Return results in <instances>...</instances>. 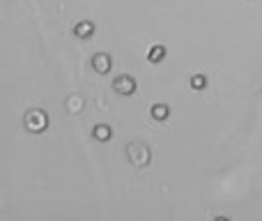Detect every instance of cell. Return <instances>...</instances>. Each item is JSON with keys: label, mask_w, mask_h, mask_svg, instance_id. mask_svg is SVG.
Wrapping results in <instances>:
<instances>
[{"label": "cell", "mask_w": 262, "mask_h": 221, "mask_svg": "<svg viewBox=\"0 0 262 221\" xmlns=\"http://www.w3.org/2000/svg\"><path fill=\"white\" fill-rule=\"evenodd\" d=\"M127 159L134 168H145L152 159V152H150V147L145 143H131L127 147Z\"/></svg>", "instance_id": "1"}, {"label": "cell", "mask_w": 262, "mask_h": 221, "mask_svg": "<svg viewBox=\"0 0 262 221\" xmlns=\"http://www.w3.org/2000/svg\"><path fill=\"white\" fill-rule=\"evenodd\" d=\"M28 132H35V134H41L44 129L48 127V115L41 111V108H33L26 113V120H23Z\"/></svg>", "instance_id": "2"}, {"label": "cell", "mask_w": 262, "mask_h": 221, "mask_svg": "<svg viewBox=\"0 0 262 221\" xmlns=\"http://www.w3.org/2000/svg\"><path fill=\"white\" fill-rule=\"evenodd\" d=\"M136 88H138V83H136V79L129 76V74H120V76H115V81H113L115 94H122V97H131V94L136 92Z\"/></svg>", "instance_id": "3"}, {"label": "cell", "mask_w": 262, "mask_h": 221, "mask_svg": "<svg viewBox=\"0 0 262 221\" xmlns=\"http://www.w3.org/2000/svg\"><path fill=\"white\" fill-rule=\"evenodd\" d=\"M111 67H113V58H111L108 53H94L92 55V69L97 74L104 76V74L111 72Z\"/></svg>", "instance_id": "4"}, {"label": "cell", "mask_w": 262, "mask_h": 221, "mask_svg": "<svg viewBox=\"0 0 262 221\" xmlns=\"http://www.w3.org/2000/svg\"><path fill=\"white\" fill-rule=\"evenodd\" d=\"M74 35L78 40H90L94 35V23L92 21H78L74 26Z\"/></svg>", "instance_id": "5"}, {"label": "cell", "mask_w": 262, "mask_h": 221, "mask_svg": "<svg viewBox=\"0 0 262 221\" xmlns=\"http://www.w3.org/2000/svg\"><path fill=\"white\" fill-rule=\"evenodd\" d=\"M92 136L97 138V141L106 143V141L113 138V129L108 127V125H104V122H99V125H94V127H92Z\"/></svg>", "instance_id": "6"}, {"label": "cell", "mask_w": 262, "mask_h": 221, "mask_svg": "<svg viewBox=\"0 0 262 221\" xmlns=\"http://www.w3.org/2000/svg\"><path fill=\"white\" fill-rule=\"evenodd\" d=\"M150 113H152V118H154L156 122H163V120H168V115H170V106L168 104H154V106L150 108Z\"/></svg>", "instance_id": "7"}, {"label": "cell", "mask_w": 262, "mask_h": 221, "mask_svg": "<svg viewBox=\"0 0 262 221\" xmlns=\"http://www.w3.org/2000/svg\"><path fill=\"white\" fill-rule=\"evenodd\" d=\"M166 53H168V51H166V46H161V44H154V46L150 48L148 60L152 62V65H159V62H161L163 58H166Z\"/></svg>", "instance_id": "8"}, {"label": "cell", "mask_w": 262, "mask_h": 221, "mask_svg": "<svg viewBox=\"0 0 262 221\" xmlns=\"http://www.w3.org/2000/svg\"><path fill=\"white\" fill-rule=\"evenodd\" d=\"M191 88H193V90H205V88H207V76L193 74V76H191Z\"/></svg>", "instance_id": "9"}]
</instances>
